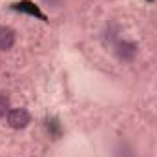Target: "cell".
<instances>
[{"instance_id": "cell-1", "label": "cell", "mask_w": 157, "mask_h": 157, "mask_svg": "<svg viewBox=\"0 0 157 157\" xmlns=\"http://www.w3.org/2000/svg\"><path fill=\"white\" fill-rule=\"evenodd\" d=\"M115 55L121 62H132L137 57V44L132 40H117L115 42Z\"/></svg>"}, {"instance_id": "cell-2", "label": "cell", "mask_w": 157, "mask_h": 157, "mask_svg": "<svg viewBox=\"0 0 157 157\" xmlns=\"http://www.w3.org/2000/svg\"><path fill=\"white\" fill-rule=\"evenodd\" d=\"M31 122V115L26 108H13L7 113V124L15 130H22Z\"/></svg>"}, {"instance_id": "cell-3", "label": "cell", "mask_w": 157, "mask_h": 157, "mask_svg": "<svg viewBox=\"0 0 157 157\" xmlns=\"http://www.w3.org/2000/svg\"><path fill=\"white\" fill-rule=\"evenodd\" d=\"M17 42V33L15 29L7 28V26H0V51H7L15 46Z\"/></svg>"}, {"instance_id": "cell-4", "label": "cell", "mask_w": 157, "mask_h": 157, "mask_svg": "<svg viewBox=\"0 0 157 157\" xmlns=\"http://www.w3.org/2000/svg\"><path fill=\"white\" fill-rule=\"evenodd\" d=\"M13 7H15V9H18V11H26V13H29V15H35V17L44 18V15L40 13V11L33 6V4H31V2H28V0H26V2H18V4H15Z\"/></svg>"}, {"instance_id": "cell-5", "label": "cell", "mask_w": 157, "mask_h": 157, "mask_svg": "<svg viewBox=\"0 0 157 157\" xmlns=\"http://www.w3.org/2000/svg\"><path fill=\"white\" fill-rule=\"evenodd\" d=\"M9 99L6 97V95H0V119L6 117L7 113H9Z\"/></svg>"}, {"instance_id": "cell-6", "label": "cell", "mask_w": 157, "mask_h": 157, "mask_svg": "<svg viewBox=\"0 0 157 157\" xmlns=\"http://www.w3.org/2000/svg\"><path fill=\"white\" fill-rule=\"evenodd\" d=\"M46 4H49V6H57L59 4V0H44Z\"/></svg>"}]
</instances>
